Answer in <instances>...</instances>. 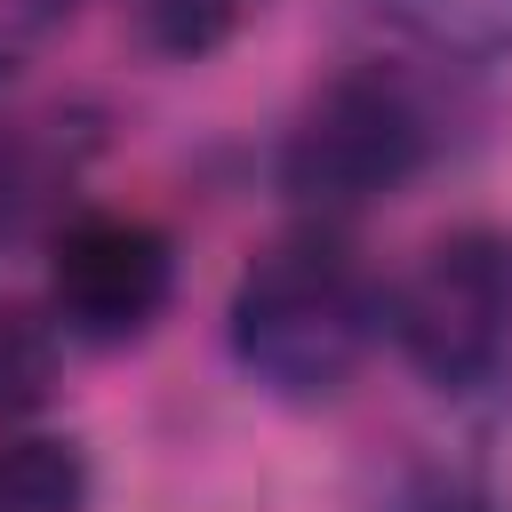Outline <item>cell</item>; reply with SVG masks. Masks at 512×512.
Masks as SVG:
<instances>
[{"label": "cell", "mask_w": 512, "mask_h": 512, "mask_svg": "<svg viewBox=\"0 0 512 512\" xmlns=\"http://www.w3.org/2000/svg\"><path fill=\"white\" fill-rule=\"evenodd\" d=\"M96 472L64 432H0V512H88Z\"/></svg>", "instance_id": "obj_6"}, {"label": "cell", "mask_w": 512, "mask_h": 512, "mask_svg": "<svg viewBox=\"0 0 512 512\" xmlns=\"http://www.w3.org/2000/svg\"><path fill=\"white\" fill-rule=\"evenodd\" d=\"M440 152V104L400 64H344L328 72L296 120L280 128L272 184L304 224H344L392 192H408Z\"/></svg>", "instance_id": "obj_2"}, {"label": "cell", "mask_w": 512, "mask_h": 512, "mask_svg": "<svg viewBox=\"0 0 512 512\" xmlns=\"http://www.w3.org/2000/svg\"><path fill=\"white\" fill-rule=\"evenodd\" d=\"M224 344L256 392L288 408H320L384 344V280L360 264V248L336 224H296L232 280Z\"/></svg>", "instance_id": "obj_1"}, {"label": "cell", "mask_w": 512, "mask_h": 512, "mask_svg": "<svg viewBox=\"0 0 512 512\" xmlns=\"http://www.w3.org/2000/svg\"><path fill=\"white\" fill-rule=\"evenodd\" d=\"M376 8L432 56H456V64L512 56V0H376Z\"/></svg>", "instance_id": "obj_8"}, {"label": "cell", "mask_w": 512, "mask_h": 512, "mask_svg": "<svg viewBox=\"0 0 512 512\" xmlns=\"http://www.w3.org/2000/svg\"><path fill=\"white\" fill-rule=\"evenodd\" d=\"M464 504H472V512H512V408H496V416H488Z\"/></svg>", "instance_id": "obj_10"}, {"label": "cell", "mask_w": 512, "mask_h": 512, "mask_svg": "<svg viewBox=\"0 0 512 512\" xmlns=\"http://www.w3.org/2000/svg\"><path fill=\"white\" fill-rule=\"evenodd\" d=\"M104 152V112L96 104H40L0 120V256L16 240H48L80 200L88 160Z\"/></svg>", "instance_id": "obj_5"}, {"label": "cell", "mask_w": 512, "mask_h": 512, "mask_svg": "<svg viewBox=\"0 0 512 512\" xmlns=\"http://www.w3.org/2000/svg\"><path fill=\"white\" fill-rule=\"evenodd\" d=\"M384 336L432 392H480L512 368V232L448 224L384 288Z\"/></svg>", "instance_id": "obj_3"}, {"label": "cell", "mask_w": 512, "mask_h": 512, "mask_svg": "<svg viewBox=\"0 0 512 512\" xmlns=\"http://www.w3.org/2000/svg\"><path fill=\"white\" fill-rule=\"evenodd\" d=\"M56 360H64V328L32 304H8L0 296V432L32 408H48L56 392Z\"/></svg>", "instance_id": "obj_9"}, {"label": "cell", "mask_w": 512, "mask_h": 512, "mask_svg": "<svg viewBox=\"0 0 512 512\" xmlns=\"http://www.w3.org/2000/svg\"><path fill=\"white\" fill-rule=\"evenodd\" d=\"M72 8H80V0H0V80H8L56 24H72Z\"/></svg>", "instance_id": "obj_11"}, {"label": "cell", "mask_w": 512, "mask_h": 512, "mask_svg": "<svg viewBox=\"0 0 512 512\" xmlns=\"http://www.w3.org/2000/svg\"><path fill=\"white\" fill-rule=\"evenodd\" d=\"M408 512H472V504H464V496H456V504H408Z\"/></svg>", "instance_id": "obj_12"}, {"label": "cell", "mask_w": 512, "mask_h": 512, "mask_svg": "<svg viewBox=\"0 0 512 512\" xmlns=\"http://www.w3.org/2000/svg\"><path fill=\"white\" fill-rule=\"evenodd\" d=\"M168 296H176V248L152 216L72 208L48 232V320L72 344L120 352L160 328Z\"/></svg>", "instance_id": "obj_4"}, {"label": "cell", "mask_w": 512, "mask_h": 512, "mask_svg": "<svg viewBox=\"0 0 512 512\" xmlns=\"http://www.w3.org/2000/svg\"><path fill=\"white\" fill-rule=\"evenodd\" d=\"M264 0H128V32L160 64H200L256 24Z\"/></svg>", "instance_id": "obj_7"}]
</instances>
